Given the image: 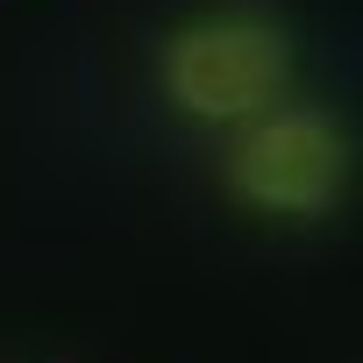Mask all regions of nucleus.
I'll list each match as a JSON object with an SVG mask.
<instances>
[{"label":"nucleus","mask_w":363,"mask_h":363,"mask_svg":"<svg viewBox=\"0 0 363 363\" xmlns=\"http://www.w3.org/2000/svg\"><path fill=\"white\" fill-rule=\"evenodd\" d=\"M335 143L313 114H278L264 128H250L235 143V186L257 200V207H320L328 186H335Z\"/></svg>","instance_id":"obj_1"}]
</instances>
